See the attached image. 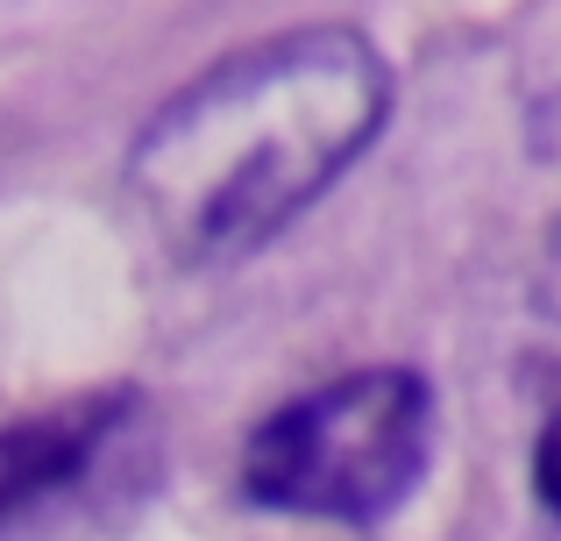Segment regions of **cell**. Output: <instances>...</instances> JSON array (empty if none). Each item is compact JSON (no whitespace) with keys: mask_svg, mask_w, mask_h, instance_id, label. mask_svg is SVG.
<instances>
[{"mask_svg":"<svg viewBox=\"0 0 561 541\" xmlns=\"http://www.w3.org/2000/svg\"><path fill=\"white\" fill-rule=\"evenodd\" d=\"M534 492H540V506L561 520V406L548 414V428H540V442H534Z\"/></svg>","mask_w":561,"mask_h":541,"instance_id":"cell-3","label":"cell"},{"mask_svg":"<svg viewBox=\"0 0 561 541\" xmlns=\"http://www.w3.org/2000/svg\"><path fill=\"white\" fill-rule=\"evenodd\" d=\"M434 457V399L420 371H348L277 406L242 449V492L271 514L370 528L398 514Z\"/></svg>","mask_w":561,"mask_h":541,"instance_id":"cell-2","label":"cell"},{"mask_svg":"<svg viewBox=\"0 0 561 541\" xmlns=\"http://www.w3.org/2000/svg\"><path fill=\"white\" fill-rule=\"evenodd\" d=\"M383 108L391 71L356 29L263 36L164 100L128 193L179 264H242L370 150Z\"/></svg>","mask_w":561,"mask_h":541,"instance_id":"cell-1","label":"cell"}]
</instances>
